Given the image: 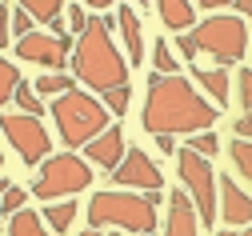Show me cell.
Returning <instances> with one entry per match:
<instances>
[{
  "instance_id": "1",
  "label": "cell",
  "mask_w": 252,
  "mask_h": 236,
  "mask_svg": "<svg viewBox=\"0 0 252 236\" xmlns=\"http://www.w3.org/2000/svg\"><path fill=\"white\" fill-rule=\"evenodd\" d=\"M220 108H212L208 100L188 84L184 76H160L156 72L148 80V96H144V108H140V124L152 136H192V132H208L216 124Z\"/></svg>"
},
{
  "instance_id": "2",
  "label": "cell",
  "mask_w": 252,
  "mask_h": 236,
  "mask_svg": "<svg viewBox=\"0 0 252 236\" xmlns=\"http://www.w3.org/2000/svg\"><path fill=\"white\" fill-rule=\"evenodd\" d=\"M72 76L100 96L112 88H128V64H124L116 40H112V20H88L80 40L72 48Z\"/></svg>"
},
{
  "instance_id": "3",
  "label": "cell",
  "mask_w": 252,
  "mask_h": 236,
  "mask_svg": "<svg viewBox=\"0 0 252 236\" xmlns=\"http://www.w3.org/2000/svg\"><path fill=\"white\" fill-rule=\"evenodd\" d=\"M52 120H56V132H60V140H64V148H84L88 140H96L100 132L108 128V108H104V100H96L92 92H64V96H56L52 104H48Z\"/></svg>"
},
{
  "instance_id": "4",
  "label": "cell",
  "mask_w": 252,
  "mask_h": 236,
  "mask_svg": "<svg viewBox=\"0 0 252 236\" xmlns=\"http://www.w3.org/2000/svg\"><path fill=\"white\" fill-rule=\"evenodd\" d=\"M88 224L92 228H124V232H152L156 228V204L148 196H136V192H96L88 200Z\"/></svg>"
},
{
  "instance_id": "5",
  "label": "cell",
  "mask_w": 252,
  "mask_h": 236,
  "mask_svg": "<svg viewBox=\"0 0 252 236\" xmlns=\"http://www.w3.org/2000/svg\"><path fill=\"white\" fill-rule=\"evenodd\" d=\"M188 40H192L196 52H208L212 60H220V68L224 64H236L244 52H248V28L240 16H208L204 24H196L188 32Z\"/></svg>"
},
{
  "instance_id": "6",
  "label": "cell",
  "mask_w": 252,
  "mask_h": 236,
  "mask_svg": "<svg viewBox=\"0 0 252 236\" xmlns=\"http://www.w3.org/2000/svg\"><path fill=\"white\" fill-rule=\"evenodd\" d=\"M176 172H180V184H184V192L192 196V204H196V216L204 220V224H216V212H220V204H216V176H212V164H208V156H200V152H192V148H180L176 152Z\"/></svg>"
},
{
  "instance_id": "7",
  "label": "cell",
  "mask_w": 252,
  "mask_h": 236,
  "mask_svg": "<svg viewBox=\"0 0 252 236\" xmlns=\"http://www.w3.org/2000/svg\"><path fill=\"white\" fill-rule=\"evenodd\" d=\"M92 184V172H88V160L72 156V152H60V156H48L40 164V176L32 184V192L40 200H60V196H72L80 188Z\"/></svg>"
},
{
  "instance_id": "8",
  "label": "cell",
  "mask_w": 252,
  "mask_h": 236,
  "mask_svg": "<svg viewBox=\"0 0 252 236\" xmlns=\"http://www.w3.org/2000/svg\"><path fill=\"white\" fill-rule=\"evenodd\" d=\"M0 132L12 140V148L20 152V160L32 168V164H44L48 160V148H52V140H48V128L36 120V116H0Z\"/></svg>"
},
{
  "instance_id": "9",
  "label": "cell",
  "mask_w": 252,
  "mask_h": 236,
  "mask_svg": "<svg viewBox=\"0 0 252 236\" xmlns=\"http://www.w3.org/2000/svg\"><path fill=\"white\" fill-rule=\"evenodd\" d=\"M112 180H116L120 188H128V192H132V188H144V192H160V188H164L160 168H156L152 156L140 152V148H128V152H124V160L116 164Z\"/></svg>"
},
{
  "instance_id": "10",
  "label": "cell",
  "mask_w": 252,
  "mask_h": 236,
  "mask_svg": "<svg viewBox=\"0 0 252 236\" xmlns=\"http://www.w3.org/2000/svg\"><path fill=\"white\" fill-rule=\"evenodd\" d=\"M16 56L28 60V64H44V68H64V60L72 52V40H56L52 32H28L16 44Z\"/></svg>"
},
{
  "instance_id": "11",
  "label": "cell",
  "mask_w": 252,
  "mask_h": 236,
  "mask_svg": "<svg viewBox=\"0 0 252 236\" xmlns=\"http://www.w3.org/2000/svg\"><path fill=\"white\" fill-rule=\"evenodd\" d=\"M84 152H88V164L104 168V172H116V164L124 160V132H120L116 124H108L96 140L84 144Z\"/></svg>"
},
{
  "instance_id": "12",
  "label": "cell",
  "mask_w": 252,
  "mask_h": 236,
  "mask_svg": "<svg viewBox=\"0 0 252 236\" xmlns=\"http://www.w3.org/2000/svg\"><path fill=\"white\" fill-rule=\"evenodd\" d=\"M216 204L224 208V224H252V196L232 180V176H224V180H216Z\"/></svg>"
},
{
  "instance_id": "13",
  "label": "cell",
  "mask_w": 252,
  "mask_h": 236,
  "mask_svg": "<svg viewBox=\"0 0 252 236\" xmlns=\"http://www.w3.org/2000/svg\"><path fill=\"white\" fill-rule=\"evenodd\" d=\"M164 236H200V216L188 192H172L168 196V220H164Z\"/></svg>"
},
{
  "instance_id": "14",
  "label": "cell",
  "mask_w": 252,
  "mask_h": 236,
  "mask_svg": "<svg viewBox=\"0 0 252 236\" xmlns=\"http://www.w3.org/2000/svg\"><path fill=\"white\" fill-rule=\"evenodd\" d=\"M156 16H160L172 32H188V28H192V20H196L192 0H160V4H156Z\"/></svg>"
},
{
  "instance_id": "15",
  "label": "cell",
  "mask_w": 252,
  "mask_h": 236,
  "mask_svg": "<svg viewBox=\"0 0 252 236\" xmlns=\"http://www.w3.org/2000/svg\"><path fill=\"white\" fill-rule=\"evenodd\" d=\"M116 24H120L124 44H128V64H140V60H144V36H140V20H136V12L120 8V12H116Z\"/></svg>"
},
{
  "instance_id": "16",
  "label": "cell",
  "mask_w": 252,
  "mask_h": 236,
  "mask_svg": "<svg viewBox=\"0 0 252 236\" xmlns=\"http://www.w3.org/2000/svg\"><path fill=\"white\" fill-rule=\"evenodd\" d=\"M192 76L204 84V92H208L212 100H220V104L228 100V72H224V68H192Z\"/></svg>"
},
{
  "instance_id": "17",
  "label": "cell",
  "mask_w": 252,
  "mask_h": 236,
  "mask_svg": "<svg viewBox=\"0 0 252 236\" xmlns=\"http://www.w3.org/2000/svg\"><path fill=\"white\" fill-rule=\"evenodd\" d=\"M8 236H48L44 220L32 212V208H20L12 220H8Z\"/></svg>"
},
{
  "instance_id": "18",
  "label": "cell",
  "mask_w": 252,
  "mask_h": 236,
  "mask_svg": "<svg viewBox=\"0 0 252 236\" xmlns=\"http://www.w3.org/2000/svg\"><path fill=\"white\" fill-rule=\"evenodd\" d=\"M20 8L32 16V20L52 24V20H60V8H64V0H20Z\"/></svg>"
},
{
  "instance_id": "19",
  "label": "cell",
  "mask_w": 252,
  "mask_h": 236,
  "mask_svg": "<svg viewBox=\"0 0 252 236\" xmlns=\"http://www.w3.org/2000/svg\"><path fill=\"white\" fill-rule=\"evenodd\" d=\"M44 220H48L52 232H64V228L76 220V204H48V208H44Z\"/></svg>"
},
{
  "instance_id": "20",
  "label": "cell",
  "mask_w": 252,
  "mask_h": 236,
  "mask_svg": "<svg viewBox=\"0 0 252 236\" xmlns=\"http://www.w3.org/2000/svg\"><path fill=\"white\" fill-rule=\"evenodd\" d=\"M72 84H76V76H60V72L36 76V92H44V96H64V92H72Z\"/></svg>"
},
{
  "instance_id": "21",
  "label": "cell",
  "mask_w": 252,
  "mask_h": 236,
  "mask_svg": "<svg viewBox=\"0 0 252 236\" xmlns=\"http://www.w3.org/2000/svg\"><path fill=\"white\" fill-rule=\"evenodd\" d=\"M16 84H20V72L12 68V64H8L4 56H0V108H4L8 100H12V92H16Z\"/></svg>"
},
{
  "instance_id": "22",
  "label": "cell",
  "mask_w": 252,
  "mask_h": 236,
  "mask_svg": "<svg viewBox=\"0 0 252 236\" xmlns=\"http://www.w3.org/2000/svg\"><path fill=\"white\" fill-rule=\"evenodd\" d=\"M152 64H156V72L160 76H172L180 64H176V56H172V48H168V40H156V48H152Z\"/></svg>"
},
{
  "instance_id": "23",
  "label": "cell",
  "mask_w": 252,
  "mask_h": 236,
  "mask_svg": "<svg viewBox=\"0 0 252 236\" xmlns=\"http://www.w3.org/2000/svg\"><path fill=\"white\" fill-rule=\"evenodd\" d=\"M12 100H16L20 108H24V116H36V120H40V112H44V104H40V100H36V92L28 88L24 80L16 84V92H12Z\"/></svg>"
},
{
  "instance_id": "24",
  "label": "cell",
  "mask_w": 252,
  "mask_h": 236,
  "mask_svg": "<svg viewBox=\"0 0 252 236\" xmlns=\"http://www.w3.org/2000/svg\"><path fill=\"white\" fill-rule=\"evenodd\" d=\"M232 164L244 180H252V140H232Z\"/></svg>"
},
{
  "instance_id": "25",
  "label": "cell",
  "mask_w": 252,
  "mask_h": 236,
  "mask_svg": "<svg viewBox=\"0 0 252 236\" xmlns=\"http://www.w3.org/2000/svg\"><path fill=\"white\" fill-rule=\"evenodd\" d=\"M24 200H28V192L24 188H4V196H0V216H16L20 208H24Z\"/></svg>"
},
{
  "instance_id": "26",
  "label": "cell",
  "mask_w": 252,
  "mask_h": 236,
  "mask_svg": "<svg viewBox=\"0 0 252 236\" xmlns=\"http://www.w3.org/2000/svg\"><path fill=\"white\" fill-rule=\"evenodd\" d=\"M188 148L200 152V156H216V152H220V136H216V132H192Z\"/></svg>"
},
{
  "instance_id": "27",
  "label": "cell",
  "mask_w": 252,
  "mask_h": 236,
  "mask_svg": "<svg viewBox=\"0 0 252 236\" xmlns=\"http://www.w3.org/2000/svg\"><path fill=\"white\" fill-rule=\"evenodd\" d=\"M128 100H132L128 88H112V92H104V108L116 112V116H124V112H128Z\"/></svg>"
},
{
  "instance_id": "28",
  "label": "cell",
  "mask_w": 252,
  "mask_h": 236,
  "mask_svg": "<svg viewBox=\"0 0 252 236\" xmlns=\"http://www.w3.org/2000/svg\"><path fill=\"white\" fill-rule=\"evenodd\" d=\"M236 80H240V108H248V112H252V68H244Z\"/></svg>"
},
{
  "instance_id": "29",
  "label": "cell",
  "mask_w": 252,
  "mask_h": 236,
  "mask_svg": "<svg viewBox=\"0 0 252 236\" xmlns=\"http://www.w3.org/2000/svg\"><path fill=\"white\" fill-rule=\"evenodd\" d=\"M88 20H92V16L84 12V4H72V8H68V28H72V32H84Z\"/></svg>"
},
{
  "instance_id": "30",
  "label": "cell",
  "mask_w": 252,
  "mask_h": 236,
  "mask_svg": "<svg viewBox=\"0 0 252 236\" xmlns=\"http://www.w3.org/2000/svg\"><path fill=\"white\" fill-rule=\"evenodd\" d=\"M12 32H16V40L28 36V32H32V16L28 12H12Z\"/></svg>"
},
{
  "instance_id": "31",
  "label": "cell",
  "mask_w": 252,
  "mask_h": 236,
  "mask_svg": "<svg viewBox=\"0 0 252 236\" xmlns=\"http://www.w3.org/2000/svg\"><path fill=\"white\" fill-rule=\"evenodd\" d=\"M8 32H12V16H8V8H4V0H0V48L8 44Z\"/></svg>"
},
{
  "instance_id": "32",
  "label": "cell",
  "mask_w": 252,
  "mask_h": 236,
  "mask_svg": "<svg viewBox=\"0 0 252 236\" xmlns=\"http://www.w3.org/2000/svg\"><path fill=\"white\" fill-rule=\"evenodd\" d=\"M172 44H180V56H184L188 64H192V60H196V48H192V40H188V32H180V36H176Z\"/></svg>"
},
{
  "instance_id": "33",
  "label": "cell",
  "mask_w": 252,
  "mask_h": 236,
  "mask_svg": "<svg viewBox=\"0 0 252 236\" xmlns=\"http://www.w3.org/2000/svg\"><path fill=\"white\" fill-rule=\"evenodd\" d=\"M236 136H240V140H252V112H244V116L236 120Z\"/></svg>"
},
{
  "instance_id": "34",
  "label": "cell",
  "mask_w": 252,
  "mask_h": 236,
  "mask_svg": "<svg viewBox=\"0 0 252 236\" xmlns=\"http://www.w3.org/2000/svg\"><path fill=\"white\" fill-rule=\"evenodd\" d=\"M196 4H200V8H236L240 0H196Z\"/></svg>"
},
{
  "instance_id": "35",
  "label": "cell",
  "mask_w": 252,
  "mask_h": 236,
  "mask_svg": "<svg viewBox=\"0 0 252 236\" xmlns=\"http://www.w3.org/2000/svg\"><path fill=\"white\" fill-rule=\"evenodd\" d=\"M80 4H84V8H112L116 0H80Z\"/></svg>"
},
{
  "instance_id": "36",
  "label": "cell",
  "mask_w": 252,
  "mask_h": 236,
  "mask_svg": "<svg viewBox=\"0 0 252 236\" xmlns=\"http://www.w3.org/2000/svg\"><path fill=\"white\" fill-rule=\"evenodd\" d=\"M156 144H160V152H176V144H172V136H156Z\"/></svg>"
},
{
  "instance_id": "37",
  "label": "cell",
  "mask_w": 252,
  "mask_h": 236,
  "mask_svg": "<svg viewBox=\"0 0 252 236\" xmlns=\"http://www.w3.org/2000/svg\"><path fill=\"white\" fill-rule=\"evenodd\" d=\"M236 12H240V16H252V0H240V4H236Z\"/></svg>"
},
{
  "instance_id": "38",
  "label": "cell",
  "mask_w": 252,
  "mask_h": 236,
  "mask_svg": "<svg viewBox=\"0 0 252 236\" xmlns=\"http://www.w3.org/2000/svg\"><path fill=\"white\" fill-rule=\"evenodd\" d=\"M216 236H236V232H228V228H220V232H216Z\"/></svg>"
},
{
  "instance_id": "39",
  "label": "cell",
  "mask_w": 252,
  "mask_h": 236,
  "mask_svg": "<svg viewBox=\"0 0 252 236\" xmlns=\"http://www.w3.org/2000/svg\"><path fill=\"white\" fill-rule=\"evenodd\" d=\"M4 188H8V184H4V180H0V196H4Z\"/></svg>"
},
{
  "instance_id": "40",
  "label": "cell",
  "mask_w": 252,
  "mask_h": 236,
  "mask_svg": "<svg viewBox=\"0 0 252 236\" xmlns=\"http://www.w3.org/2000/svg\"><path fill=\"white\" fill-rule=\"evenodd\" d=\"M240 236H252V224H248V232H240Z\"/></svg>"
},
{
  "instance_id": "41",
  "label": "cell",
  "mask_w": 252,
  "mask_h": 236,
  "mask_svg": "<svg viewBox=\"0 0 252 236\" xmlns=\"http://www.w3.org/2000/svg\"><path fill=\"white\" fill-rule=\"evenodd\" d=\"M0 172H4V156H0Z\"/></svg>"
},
{
  "instance_id": "42",
  "label": "cell",
  "mask_w": 252,
  "mask_h": 236,
  "mask_svg": "<svg viewBox=\"0 0 252 236\" xmlns=\"http://www.w3.org/2000/svg\"><path fill=\"white\" fill-rule=\"evenodd\" d=\"M136 4H152V0H136Z\"/></svg>"
},
{
  "instance_id": "43",
  "label": "cell",
  "mask_w": 252,
  "mask_h": 236,
  "mask_svg": "<svg viewBox=\"0 0 252 236\" xmlns=\"http://www.w3.org/2000/svg\"><path fill=\"white\" fill-rule=\"evenodd\" d=\"M80 236H96V232H80Z\"/></svg>"
},
{
  "instance_id": "44",
  "label": "cell",
  "mask_w": 252,
  "mask_h": 236,
  "mask_svg": "<svg viewBox=\"0 0 252 236\" xmlns=\"http://www.w3.org/2000/svg\"><path fill=\"white\" fill-rule=\"evenodd\" d=\"M140 236H152V232H140Z\"/></svg>"
}]
</instances>
